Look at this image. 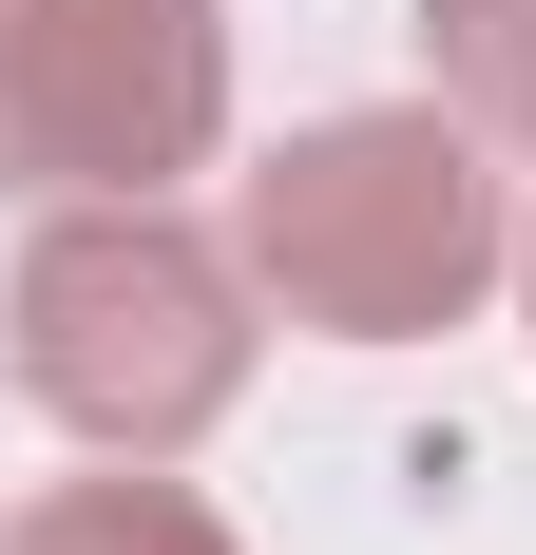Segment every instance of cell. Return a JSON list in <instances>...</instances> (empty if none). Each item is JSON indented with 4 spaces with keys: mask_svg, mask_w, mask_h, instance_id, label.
Returning a JSON list of instances; mask_svg holds the SVG:
<instances>
[{
    "mask_svg": "<svg viewBox=\"0 0 536 555\" xmlns=\"http://www.w3.org/2000/svg\"><path fill=\"white\" fill-rule=\"evenodd\" d=\"M0 555H230V517L192 499V479H58V499H20L0 517Z\"/></svg>",
    "mask_w": 536,
    "mask_h": 555,
    "instance_id": "4",
    "label": "cell"
},
{
    "mask_svg": "<svg viewBox=\"0 0 536 555\" xmlns=\"http://www.w3.org/2000/svg\"><path fill=\"white\" fill-rule=\"evenodd\" d=\"M0 192H39L20 172V0H0Z\"/></svg>",
    "mask_w": 536,
    "mask_h": 555,
    "instance_id": "6",
    "label": "cell"
},
{
    "mask_svg": "<svg viewBox=\"0 0 536 555\" xmlns=\"http://www.w3.org/2000/svg\"><path fill=\"white\" fill-rule=\"evenodd\" d=\"M518 269H536V249H518Z\"/></svg>",
    "mask_w": 536,
    "mask_h": 555,
    "instance_id": "7",
    "label": "cell"
},
{
    "mask_svg": "<svg viewBox=\"0 0 536 555\" xmlns=\"http://www.w3.org/2000/svg\"><path fill=\"white\" fill-rule=\"evenodd\" d=\"M422 57L480 134H536V0H422Z\"/></svg>",
    "mask_w": 536,
    "mask_h": 555,
    "instance_id": "5",
    "label": "cell"
},
{
    "mask_svg": "<svg viewBox=\"0 0 536 555\" xmlns=\"http://www.w3.org/2000/svg\"><path fill=\"white\" fill-rule=\"evenodd\" d=\"M498 172L480 115H307L250 172V287L326 345H422L498 287Z\"/></svg>",
    "mask_w": 536,
    "mask_h": 555,
    "instance_id": "2",
    "label": "cell"
},
{
    "mask_svg": "<svg viewBox=\"0 0 536 555\" xmlns=\"http://www.w3.org/2000/svg\"><path fill=\"white\" fill-rule=\"evenodd\" d=\"M230 134L212 0H20V172L39 192H154Z\"/></svg>",
    "mask_w": 536,
    "mask_h": 555,
    "instance_id": "3",
    "label": "cell"
},
{
    "mask_svg": "<svg viewBox=\"0 0 536 555\" xmlns=\"http://www.w3.org/2000/svg\"><path fill=\"white\" fill-rule=\"evenodd\" d=\"M0 364L97 460H173V441H212L230 402H250V269H230L212 230H173L154 192H97V211H58L20 249Z\"/></svg>",
    "mask_w": 536,
    "mask_h": 555,
    "instance_id": "1",
    "label": "cell"
}]
</instances>
